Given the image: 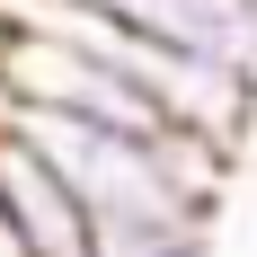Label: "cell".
Returning <instances> with one entry per match:
<instances>
[{"label":"cell","mask_w":257,"mask_h":257,"mask_svg":"<svg viewBox=\"0 0 257 257\" xmlns=\"http://www.w3.org/2000/svg\"><path fill=\"white\" fill-rule=\"evenodd\" d=\"M0 213H9V248L18 257H98V222L71 204V186L18 133H0Z\"/></svg>","instance_id":"1"},{"label":"cell","mask_w":257,"mask_h":257,"mask_svg":"<svg viewBox=\"0 0 257 257\" xmlns=\"http://www.w3.org/2000/svg\"><path fill=\"white\" fill-rule=\"evenodd\" d=\"M98 257H213V222H160L133 239H98Z\"/></svg>","instance_id":"2"},{"label":"cell","mask_w":257,"mask_h":257,"mask_svg":"<svg viewBox=\"0 0 257 257\" xmlns=\"http://www.w3.org/2000/svg\"><path fill=\"white\" fill-rule=\"evenodd\" d=\"M0 257H18V248H9V213H0Z\"/></svg>","instance_id":"3"}]
</instances>
